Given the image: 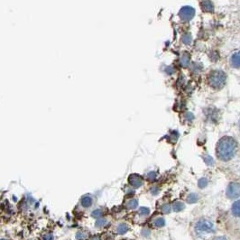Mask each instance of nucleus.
I'll return each mask as SVG.
<instances>
[{
  "mask_svg": "<svg viewBox=\"0 0 240 240\" xmlns=\"http://www.w3.org/2000/svg\"><path fill=\"white\" fill-rule=\"evenodd\" d=\"M236 142L234 138L230 137H222L217 145V156L223 162H228L231 160L236 152Z\"/></svg>",
  "mask_w": 240,
  "mask_h": 240,
  "instance_id": "f257e3e1",
  "label": "nucleus"
},
{
  "mask_svg": "<svg viewBox=\"0 0 240 240\" xmlns=\"http://www.w3.org/2000/svg\"><path fill=\"white\" fill-rule=\"evenodd\" d=\"M227 81V75L222 70H214L208 76V83L215 90L222 89Z\"/></svg>",
  "mask_w": 240,
  "mask_h": 240,
  "instance_id": "f03ea898",
  "label": "nucleus"
},
{
  "mask_svg": "<svg viewBox=\"0 0 240 240\" xmlns=\"http://www.w3.org/2000/svg\"><path fill=\"white\" fill-rule=\"evenodd\" d=\"M196 230L200 233L210 234V233H214L215 228L211 222L208 220H200L196 224Z\"/></svg>",
  "mask_w": 240,
  "mask_h": 240,
  "instance_id": "7ed1b4c3",
  "label": "nucleus"
},
{
  "mask_svg": "<svg viewBox=\"0 0 240 240\" xmlns=\"http://www.w3.org/2000/svg\"><path fill=\"white\" fill-rule=\"evenodd\" d=\"M195 15V9L192 7L186 6L183 7L182 8H181L180 12H179V16L180 18L184 21V22H188L190 20H192Z\"/></svg>",
  "mask_w": 240,
  "mask_h": 240,
  "instance_id": "20e7f679",
  "label": "nucleus"
},
{
  "mask_svg": "<svg viewBox=\"0 0 240 240\" xmlns=\"http://www.w3.org/2000/svg\"><path fill=\"white\" fill-rule=\"evenodd\" d=\"M226 195L230 199L240 197V182H231L227 188Z\"/></svg>",
  "mask_w": 240,
  "mask_h": 240,
  "instance_id": "39448f33",
  "label": "nucleus"
},
{
  "mask_svg": "<svg viewBox=\"0 0 240 240\" xmlns=\"http://www.w3.org/2000/svg\"><path fill=\"white\" fill-rule=\"evenodd\" d=\"M128 182L134 188H139L143 185V179L138 174H131L128 177Z\"/></svg>",
  "mask_w": 240,
  "mask_h": 240,
  "instance_id": "423d86ee",
  "label": "nucleus"
},
{
  "mask_svg": "<svg viewBox=\"0 0 240 240\" xmlns=\"http://www.w3.org/2000/svg\"><path fill=\"white\" fill-rule=\"evenodd\" d=\"M230 64L232 67L240 69V51L234 52L230 57Z\"/></svg>",
  "mask_w": 240,
  "mask_h": 240,
  "instance_id": "0eeeda50",
  "label": "nucleus"
},
{
  "mask_svg": "<svg viewBox=\"0 0 240 240\" xmlns=\"http://www.w3.org/2000/svg\"><path fill=\"white\" fill-rule=\"evenodd\" d=\"M201 7H202V9L206 12L214 11V7H213V5H212L210 0H203V1L201 2Z\"/></svg>",
  "mask_w": 240,
  "mask_h": 240,
  "instance_id": "6e6552de",
  "label": "nucleus"
},
{
  "mask_svg": "<svg viewBox=\"0 0 240 240\" xmlns=\"http://www.w3.org/2000/svg\"><path fill=\"white\" fill-rule=\"evenodd\" d=\"M232 214L236 217H240V200L236 201L235 203H233L232 208Z\"/></svg>",
  "mask_w": 240,
  "mask_h": 240,
  "instance_id": "1a4fd4ad",
  "label": "nucleus"
},
{
  "mask_svg": "<svg viewBox=\"0 0 240 240\" xmlns=\"http://www.w3.org/2000/svg\"><path fill=\"white\" fill-rule=\"evenodd\" d=\"M153 225L155 227V228H163L164 225H165V220L164 218H161L159 217L157 219H155L153 222Z\"/></svg>",
  "mask_w": 240,
  "mask_h": 240,
  "instance_id": "9d476101",
  "label": "nucleus"
},
{
  "mask_svg": "<svg viewBox=\"0 0 240 240\" xmlns=\"http://www.w3.org/2000/svg\"><path fill=\"white\" fill-rule=\"evenodd\" d=\"M91 204H92V199H91V197H90V196H85V197L82 198V200H81V205H82L83 207H85V208H89V207L91 206Z\"/></svg>",
  "mask_w": 240,
  "mask_h": 240,
  "instance_id": "9b49d317",
  "label": "nucleus"
},
{
  "mask_svg": "<svg viewBox=\"0 0 240 240\" xmlns=\"http://www.w3.org/2000/svg\"><path fill=\"white\" fill-rule=\"evenodd\" d=\"M128 230H129V228L126 224H120L117 228V232L118 234H126Z\"/></svg>",
  "mask_w": 240,
  "mask_h": 240,
  "instance_id": "f8f14e48",
  "label": "nucleus"
},
{
  "mask_svg": "<svg viewBox=\"0 0 240 240\" xmlns=\"http://www.w3.org/2000/svg\"><path fill=\"white\" fill-rule=\"evenodd\" d=\"M184 208H185L184 204H183L182 202H181V201L174 202V204H173V206H172L173 210L176 211V212H180V211H181Z\"/></svg>",
  "mask_w": 240,
  "mask_h": 240,
  "instance_id": "ddd939ff",
  "label": "nucleus"
},
{
  "mask_svg": "<svg viewBox=\"0 0 240 240\" xmlns=\"http://www.w3.org/2000/svg\"><path fill=\"white\" fill-rule=\"evenodd\" d=\"M198 195L197 194H195V193H191L189 196H188V198H187V202L188 203H190V204H193V203H195V202H197L198 201Z\"/></svg>",
  "mask_w": 240,
  "mask_h": 240,
  "instance_id": "4468645a",
  "label": "nucleus"
},
{
  "mask_svg": "<svg viewBox=\"0 0 240 240\" xmlns=\"http://www.w3.org/2000/svg\"><path fill=\"white\" fill-rule=\"evenodd\" d=\"M126 206H127V208H130V209H134V208H136L138 206V201H137V200H129V201L127 202Z\"/></svg>",
  "mask_w": 240,
  "mask_h": 240,
  "instance_id": "2eb2a0df",
  "label": "nucleus"
},
{
  "mask_svg": "<svg viewBox=\"0 0 240 240\" xmlns=\"http://www.w3.org/2000/svg\"><path fill=\"white\" fill-rule=\"evenodd\" d=\"M138 213H139V215H141V216H147V215H149V213H150V209L148 208L142 207V208H139Z\"/></svg>",
  "mask_w": 240,
  "mask_h": 240,
  "instance_id": "dca6fc26",
  "label": "nucleus"
},
{
  "mask_svg": "<svg viewBox=\"0 0 240 240\" xmlns=\"http://www.w3.org/2000/svg\"><path fill=\"white\" fill-rule=\"evenodd\" d=\"M181 41L185 43V44H190L191 42H192V36L189 34H186L182 36L181 38Z\"/></svg>",
  "mask_w": 240,
  "mask_h": 240,
  "instance_id": "f3484780",
  "label": "nucleus"
},
{
  "mask_svg": "<svg viewBox=\"0 0 240 240\" xmlns=\"http://www.w3.org/2000/svg\"><path fill=\"white\" fill-rule=\"evenodd\" d=\"M181 65H183L184 67L188 66L189 63H190V57H189V56H185V55H183V56L181 57Z\"/></svg>",
  "mask_w": 240,
  "mask_h": 240,
  "instance_id": "a211bd4d",
  "label": "nucleus"
},
{
  "mask_svg": "<svg viewBox=\"0 0 240 240\" xmlns=\"http://www.w3.org/2000/svg\"><path fill=\"white\" fill-rule=\"evenodd\" d=\"M102 214H103V212H102V210L101 209H96V210H94L93 212H92V217L93 218H95V219H100V217L102 216Z\"/></svg>",
  "mask_w": 240,
  "mask_h": 240,
  "instance_id": "6ab92c4d",
  "label": "nucleus"
},
{
  "mask_svg": "<svg viewBox=\"0 0 240 240\" xmlns=\"http://www.w3.org/2000/svg\"><path fill=\"white\" fill-rule=\"evenodd\" d=\"M207 184H208V181H207V179H205V178L200 179V180L199 181V182H198L199 187H200V188H201V189H202V188H204V187H206Z\"/></svg>",
  "mask_w": 240,
  "mask_h": 240,
  "instance_id": "aec40b11",
  "label": "nucleus"
},
{
  "mask_svg": "<svg viewBox=\"0 0 240 240\" xmlns=\"http://www.w3.org/2000/svg\"><path fill=\"white\" fill-rule=\"evenodd\" d=\"M106 224V219H98L97 222H96V226L98 228H100V227H103Z\"/></svg>",
  "mask_w": 240,
  "mask_h": 240,
  "instance_id": "412c9836",
  "label": "nucleus"
},
{
  "mask_svg": "<svg viewBox=\"0 0 240 240\" xmlns=\"http://www.w3.org/2000/svg\"><path fill=\"white\" fill-rule=\"evenodd\" d=\"M161 210H162V212H164V213H169L170 210H171V207H170L168 204H164V206L161 207Z\"/></svg>",
  "mask_w": 240,
  "mask_h": 240,
  "instance_id": "4be33fe9",
  "label": "nucleus"
},
{
  "mask_svg": "<svg viewBox=\"0 0 240 240\" xmlns=\"http://www.w3.org/2000/svg\"><path fill=\"white\" fill-rule=\"evenodd\" d=\"M79 240H84L85 238H87V235L86 234H83L82 232H79L77 234V236H76Z\"/></svg>",
  "mask_w": 240,
  "mask_h": 240,
  "instance_id": "5701e85b",
  "label": "nucleus"
},
{
  "mask_svg": "<svg viewBox=\"0 0 240 240\" xmlns=\"http://www.w3.org/2000/svg\"><path fill=\"white\" fill-rule=\"evenodd\" d=\"M155 178H156V173L153 172H149V173L147 174V179H148L149 181H153Z\"/></svg>",
  "mask_w": 240,
  "mask_h": 240,
  "instance_id": "b1692460",
  "label": "nucleus"
},
{
  "mask_svg": "<svg viewBox=\"0 0 240 240\" xmlns=\"http://www.w3.org/2000/svg\"><path fill=\"white\" fill-rule=\"evenodd\" d=\"M43 240H53V236L51 234H48V235H45L43 236Z\"/></svg>",
  "mask_w": 240,
  "mask_h": 240,
  "instance_id": "393cba45",
  "label": "nucleus"
},
{
  "mask_svg": "<svg viewBox=\"0 0 240 240\" xmlns=\"http://www.w3.org/2000/svg\"><path fill=\"white\" fill-rule=\"evenodd\" d=\"M215 240H227V238H225V237H223V236H220V237L216 238Z\"/></svg>",
  "mask_w": 240,
  "mask_h": 240,
  "instance_id": "a878e982",
  "label": "nucleus"
},
{
  "mask_svg": "<svg viewBox=\"0 0 240 240\" xmlns=\"http://www.w3.org/2000/svg\"><path fill=\"white\" fill-rule=\"evenodd\" d=\"M93 240H98V238H94Z\"/></svg>",
  "mask_w": 240,
  "mask_h": 240,
  "instance_id": "bb28decb",
  "label": "nucleus"
},
{
  "mask_svg": "<svg viewBox=\"0 0 240 240\" xmlns=\"http://www.w3.org/2000/svg\"><path fill=\"white\" fill-rule=\"evenodd\" d=\"M1 240H8V239H1Z\"/></svg>",
  "mask_w": 240,
  "mask_h": 240,
  "instance_id": "cd10ccee",
  "label": "nucleus"
},
{
  "mask_svg": "<svg viewBox=\"0 0 240 240\" xmlns=\"http://www.w3.org/2000/svg\"><path fill=\"white\" fill-rule=\"evenodd\" d=\"M239 127H240V123H239Z\"/></svg>",
  "mask_w": 240,
  "mask_h": 240,
  "instance_id": "c85d7f7f",
  "label": "nucleus"
}]
</instances>
